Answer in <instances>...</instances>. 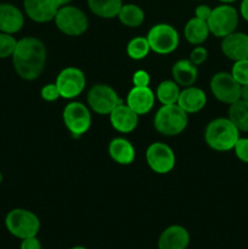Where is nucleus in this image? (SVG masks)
I'll return each mask as SVG.
<instances>
[{
	"label": "nucleus",
	"mask_w": 248,
	"mask_h": 249,
	"mask_svg": "<svg viewBox=\"0 0 248 249\" xmlns=\"http://www.w3.org/2000/svg\"><path fill=\"white\" fill-rule=\"evenodd\" d=\"M72 1V0H56V2L58 4V6H65V5H70V2Z\"/></svg>",
	"instance_id": "38"
},
{
	"label": "nucleus",
	"mask_w": 248,
	"mask_h": 249,
	"mask_svg": "<svg viewBox=\"0 0 248 249\" xmlns=\"http://www.w3.org/2000/svg\"><path fill=\"white\" fill-rule=\"evenodd\" d=\"M146 162L153 173L164 175L175 167V153L163 142H153L146 150Z\"/></svg>",
	"instance_id": "12"
},
{
	"label": "nucleus",
	"mask_w": 248,
	"mask_h": 249,
	"mask_svg": "<svg viewBox=\"0 0 248 249\" xmlns=\"http://www.w3.org/2000/svg\"><path fill=\"white\" fill-rule=\"evenodd\" d=\"M151 51L146 36H135L126 45V55L134 61L143 60Z\"/></svg>",
	"instance_id": "27"
},
{
	"label": "nucleus",
	"mask_w": 248,
	"mask_h": 249,
	"mask_svg": "<svg viewBox=\"0 0 248 249\" xmlns=\"http://www.w3.org/2000/svg\"><path fill=\"white\" fill-rule=\"evenodd\" d=\"M230 73L240 85L248 84V58L233 62Z\"/></svg>",
	"instance_id": "29"
},
{
	"label": "nucleus",
	"mask_w": 248,
	"mask_h": 249,
	"mask_svg": "<svg viewBox=\"0 0 248 249\" xmlns=\"http://www.w3.org/2000/svg\"><path fill=\"white\" fill-rule=\"evenodd\" d=\"M56 85L62 99L72 100L79 96L85 89L87 78L84 72L77 67H66L58 73Z\"/></svg>",
	"instance_id": "10"
},
{
	"label": "nucleus",
	"mask_w": 248,
	"mask_h": 249,
	"mask_svg": "<svg viewBox=\"0 0 248 249\" xmlns=\"http://www.w3.org/2000/svg\"><path fill=\"white\" fill-rule=\"evenodd\" d=\"M156 95L150 87H133L126 95V105L139 116L147 114L155 106Z\"/></svg>",
	"instance_id": "15"
},
{
	"label": "nucleus",
	"mask_w": 248,
	"mask_h": 249,
	"mask_svg": "<svg viewBox=\"0 0 248 249\" xmlns=\"http://www.w3.org/2000/svg\"><path fill=\"white\" fill-rule=\"evenodd\" d=\"M53 21L58 31L68 36H82L89 27V19L85 12L73 5L61 6Z\"/></svg>",
	"instance_id": "5"
},
{
	"label": "nucleus",
	"mask_w": 248,
	"mask_h": 249,
	"mask_svg": "<svg viewBox=\"0 0 248 249\" xmlns=\"http://www.w3.org/2000/svg\"><path fill=\"white\" fill-rule=\"evenodd\" d=\"M17 45V39L12 34L0 32V60L11 57Z\"/></svg>",
	"instance_id": "28"
},
{
	"label": "nucleus",
	"mask_w": 248,
	"mask_h": 249,
	"mask_svg": "<svg viewBox=\"0 0 248 249\" xmlns=\"http://www.w3.org/2000/svg\"><path fill=\"white\" fill-rule=\"evenodd\" d=\"M117 17L123 26L136 28L145 21V12L136 4H123Z\"/></svg>",
	"instance_id": "24"
},
{
	"label": "nucleus",
	"mask_w": 248,
	"mask_h": 249,
	"mask_svg": "<svg viewBox=\"0 0 248 249\" xmlns=\"http://www.w3.org/2000/svg\"><path fill=\"white\" fill-rule=\"evenodd\" d=\"M218 1L223 2V4H232V2L237 1V0H218Z\"/></svg>",
	"instance_id": "39"
},
{
	"label": "nucleus",
	"mask_w": 248,
	"mask_h": 249,
	"mask_svg": "<svg viewBox=\"0 0 248 249\" xmlns=\"http://www.w3.org/2000/svg\"><path fill=\"white\" fill-rule=\"evenodd\" d=\"M63 123L74 138L84 135L91 125V113L89 107L78 101L70 102L62 113Z\"/></svg>",
	"instance_id": "9"
},
{
	"label": "nucleus",
	"mask_w": 248,
	"mask_h": 249,
	"mask_svg": "<svg viewBox=\"0 0 248 249\" xmlns=\"http://www.w3.org/2000/svg\"><path fill=\"white\" fill-rule=\"evenodd\" d=\"M238 21H240V12L230 4H221L212 9V14L207 23L211 34L216 38L223 39L224 36L236 31Z\"/></svg>",
	"instance_id": "6"
},
{
	"label": "nucleus",
	"mask_w": 248,
	"mask_h": 249,
	"mask_svg": "<svg viewBox=\"0 0 248 249\" xmlns=\"http://www.w3.org/2000/svg\"><path fill=\"white\" fill-rule=\"evenodd\" d=\"M189 114L175 105H163L155 114L153 126L164 136H177L186 129Z\"/></svg>",
	"instance_id": "3"
},
{
	"label": "nucleus",
	"mask_w": 248,
	"mask_h": 249,
	"mask_svg": "<svg viewBox=\"0 0 248 249\" xmlns=\"http://www.w3.org/2000/svg\"><path fill=\"white\" fill-rule=\"evenodd\" d=\"M108 155L118 164L130 165L135 160V148L126 139L114 138L108 145Z\"/></svg>",
	"instance_id": "20"
},
{
	"label": "nucleus",
	"mask_w": 248,
	"mask_h": 249,
	"mask_svg": "<svg viewBox=\"0 0 248 249\" xmlns=\"http://www.w3.org/2000/svg\"><path fill=\"white\" fill-rule=\"evenodd\" d=\"M240 139V130L229 118H215L208 123L204 130V141L218 152H228Z\"/></svg>",
	"instance_id": "2"
},
{
	"label": "nucleus",
	"mask_w": 248,
	"mask_h": 249,
	"mask_svg": "<svg viewBox=\"0 0 248 249\" xmlns=\"http://www.w3.org/2000/svg\"><path fill=\"white\" fill-rule=\"evenodd\" d=\"M23 9L32 21L46 23L53 21L60 6L56 0H23Z\"/></svg>",
	"instance_id": "13"
},
{
	"label": "nucleus",
	"mask_w": 248,
	"mask_h": 249,
	"mask_svg": "<svg viewBox=\"0 0 248 249\" xmlns=\"http://www.w3.org/2000/svg\"><path fill=\"white\" fill-rule=\"evenodd\" d=\"M209 27L207 21L197 17H192L184 27V36L191 45H202L208 39Z\"/></svg>",
	"instance_id": "22"
},
{
	"label": "nucleus",
	"mask_w": 248,
	"mask_h": 249,
	"mask_svg": "<svg viewBox=\"0 0 248 249\" xmlns=\"http://www.w3.org/2000/svg\"><path fill=\"white\" fill-rule=\"evenodd\" d=\"M87 102L89 108L95 113L109 116V113L123 101L112 87L107 84H96L88 91Z\"/></svg>",
	"instance_id": "8"
},
{
	"label": "nucleus",
	"mask_w": 248,
	"mask_h": 249,
	"mask_svg": "<svg viewBox=\"0 0 248 249\" xmlns=\"http://www.w3.org/2000/svg\"><path fill=\"white\" fill-rule=\"evenodd\" d=\"M5 226L12 236L19 240H24L38 235L40 230V220L33 212L16 208L7 213L5 218Z\"/></svg>",
	"instance_id": "4"
},
{
	"label": "nucleus",
	"mask_w": 248,
	"mask_h": 249,
	"mask_svg": "<svg viewBox=\"0 0 248 249\" xmlns=\"http://www.w3.org/2000/svg\"><path fill=\"white\" fill-rule=\"evenodd\" d=\"M240 15L245 21L248 22V0H242L241 1Z\"/></svg>",
	"instance_id": "36"
},
{
	"label": "nucleus",
	"mask_w": 248,
	"mask_h": 249,
	"mask_svg": "<svg viewBox=\"0 0 248 249\" xmlns=\"http://www.w3.org/2000/svg\"><path fill=\"white\" fill-rule=\"evenodd\" d=\"M150 48L158 55H169L179 46V33L168 23H158L151 27L146 36Z\"/></svg>",
	"instance_id": "7"
},
{
	"label": "nucleus",
	"mask_w": 248,
	"mask_h": 249,
	"mask_svg": "<svg viewBox=\"0 0 248 249\" xmlns=\"http://www.w3.org/2000/svg\"><path fill=\"white\" fill-rule=\"evenodd\" d=\"M40 96L44 101L53 102L56 101L61 97L60 91L57 89V85L55 83H50V84H46L41 88L40 90Z\"/></svg>",
	"instance_id": "31"
},
{
	"label": "nucleus",
	"mask_w": 248,
	"mask_h": 249,
	"mask_svg": "<svg viewBox=\"0 0 248 249\" xmlns=\"http://www.w3.org/2000/svg\"><path fill=\"white\" fill-rule=\"evenodd\" d=\"M221 51L233 62L248 58V34L235 31L224 36L221 39Z\"/></svg>",
	"instance_id": "14"
},
{
	"label": "nucleus",
	"mask_w": 248,
	"mask_h": 249,
	"mask_svg": "<svg viewBox=\"0 0 248 249\" xmlns=\"http://www.w3.org/2000/svg\"><path fill=\"white\" fill-rule=\"evenodd\" d=\"M208 58V51L204 46L201 45H197L196 48L192 49V51L190 53V58L189 60L191 61L194 65L199 66L202 63L206 62V60Z\"/></svg>",
	"instance_id": "32"
},
{
	"label": "nucleus",
	"mask_w": 248,
	"mask_h": 249,
	"mask_svg": "<svg viewBox=\"0 0 248 249\" xmlns=\"http://www.w3.org/2000/svg\"><path fill=\"white\" fill-rule=\"evenodd\" d=\"M12 65L17 75L24 80H35L43 73L48 58L46 46L35 36H26L17 40L12 53Z\"/></svg>",
	"instance_id": "1"
},
{
	"label": "nucleus",
	"mask_w": 248,
	"mask_h": 249,
	"mask_svg": "<svg viewBox=\"0 0 248 249\" xmlns=\"http://www.w3.org/2000/svg\"><path fill=\"white\" fill-rule=\"evenodd\" d=\"M19 249H41L40 241L36 238V236L34 237H28L22 240Z\"/></svg>",
	"instance_id": "34"
},
{
	"label": "nucleus",
	"mask_w": 248,
	"mask_h": 249,
	"mask_svg": "<svg viewBox=\"0 0 248 249\" xmlns=\"http://www.w3.org/2000/svg\"><path fill=\"white\" fill-rule=\"evenodd\" d=\"M211 91L218 101L231 105L241 99V85L229 72H218L212 77Z\"/></svg>",
	"instance_id": "11"
},
{
	"label": "nucleus",
	"mask_w": 248,
	"mask_h": 249,
	"mask_svg": "<svg viewBox=\"0 0 248 249\" xmlns=\"http://www.w3.org/2000/svg\"><path fill=\"white\" fill-rule=\"evenodd\" d=\"M109 122L114 130L122 134H129L138 126L139 114H136L128 105L122 102L109 113Z\"/></svg>",
	"instance_id": "16"
},
{
	"label": "nucleus",
	"mask_w": 248,
	"mask_h": 249,
	"mask_svg": "<svg viewBox=\"0 0 248 249\" xmlns=\"http://www.w3.org/2000/svg\"><path fill=\"white\" fill-rule=\"evenodd\" d=\"M71 249H88V248L83 247V246H75V247H72Z\"/></svg>",
	"instance_id": "40"
},
{
	"label": "nucleus",
	"mask_w": 248,
	"mask_h": 249,
	"mask_svg": "<svg viewBox=\"0 0 248 249\" xmlns=\"http://www.w3.org/2000/svg\"><path fill=\"white\" fill-rule=\"evenodd\" d=\"M24 26V15L16 5L10 2L0 4V32L7 34L18 33Z\"/></svg>",
	"instance_id": "17"
},
{
	"label": "nucleus",
	"mask_w": 248,
	"mask_h": 249,
	"mask_svg": "<svg viewBox=\"0 0 248 249\" xmlns=\"http://www.w3.org/2000/svg\"><path fill=\"white\" fill-rule=\"evenodd\" d=\"M2 179H4V178H2L1 172H0V184H1V182H2Z\"/></svg>",
	"instance_id": "41"
},
{
	"label": "nucleus",
	"mask_w": 248,
	"mask_h": 249,
	"mask_svg": "<svg viewBox=\"0 0 248 249\" xmlns=\"http://www.w3.org/2000/svg\"><path fill=\"white\" fill-rule=\"evenodd\" d=\"M177 105L180 108L184 109L187 114L197 113V112L202 111L207 105V95L203 90L194 87V85L182 88Z\"/></svg>",
	"instance_id": "19"
},
{
	"label": "nucleus",
	"mask_w": 248,
	"mask_h": 249,
	"mask_svg": "<svg viewBox=\"0 0 248 249\" xmlns=\"http://www.w3.org/2000/svg\"><path fill=\"white\" fill-rule=\"evenodd\" d=\"M173 80L179 87L187 88L196 83L198 77L197 66L194 65L190 60H179L172 67Z\"/></svg>",
	"instance_id": "21"
},
{
	"label": "nucleus",
	"mask_w": 248,
	"mask_h": 249,
	"mask_svg": "<svg viewBox=\"0 0 248 249\" xmlns=\"http://www.w3.org/2000/svg\"><path fill=\"white\" fill-rule=\"evenodd\" d=\"M241 99L248 101V84L241 85Z\"/></svg>",
	"instance_id": "37"
},
{
	"label": "nucleus",
	"mask_w": 248,
	"mask_h": 249,
	"mask_svg": "<svg viewBox=\"0 0 248 249\" xmlns=\"http://www.w3.org/2000/svg\"><path fill=\"white\" fill-rule=\"evenodd\" d=\"M211 14L212 9L208 5H198V6L196 7V10H195V17L203 19V21H208Z\"/></svg>",
	"instance_id": "35"
},
{
	"label": "nucleus",
	"mask_w": 248,
	"mask_h": 249,
	"mask_svg": "<svg viewBox=\"0 0 248 249\" xmlns=\"http://www.w3.org/2000/svg\"><path fill=\"white\" fill-rule=\"evenodd\" d=\"M228 118L235 124L240 133H248V101L240 99L231 104L228 111Z\"/></svg>",
	"instance_id": "25"
},
{
	"label": "nucleus",
	"mask_w": 248,
	"mask_h": 249,
	"mask_svg": "<svg viewBox=\"0 0 248 249\" xmlns=\"http://www.w3.org/2000/svg\"><path fill=\"white\" fill-rule=\"evenodd\" d=\"M151 82V77L146 71L139 70L134 72L133 74V84L134 87H148Z\"/></svg>",
	"instance_id": "33"
},
{
	"label": "nucleus",
	"mask_w": 248,
	"mask_h": 249,
	"mask_svg": "<svg viewBox=\"0 0 248 249\" xmlns=\"http://www.w3.org/2000/svg\"><path fill=\"white\" fill-rule=\"evenodd\" d=\"M180 87L174 80H163L156 89V97L162 105H175L180 95Z\"/></svg>",
	"instance_id": "26"
},
{
	"label": "nucleus",
	"mask_w": 248,
	"mask_h": 249,
	"mask_svg": "<svg viewBox=\"0 0 248 249\" xmlns=\"http://www.w3.org/2000/svg\"><path fill=\"white\" fill-rule=\"evenodd\" d=\"M190 245V233L184 226H168L158 238V249H186Z\"/></svg>",
	"instance_id": "18"
},
{
	"label": "nucleus",
	"mask_w": 248,
	"mask_h": 249,
	"mask_svg": "<svg viewBox=\"0 0 248 249\" xmlns=\"http://www.w3.org/2000/svg\"><path fill=\"white\" fill-rule=\"evenodd\" d=\"M233 152L241 162L248 164V138H240L233 146Z\"/></svg>",
	"instance_id": "30"
},
{
	"label": "nucleus",
	"mask_w": 248,
	"mask_h": 249,
	"mask_svg": "<svg viewBox=\"0 0 248 249\" xmlns=\"http://www.w3.org/2000/svg\"><path fill=\"white\" fill-rule=\"evenodd\" d=\"M88 6L100 18L111 19L118 16L123 0H88Z\"/></svg>",
	"instance_id": "23"
}]
</instances>
